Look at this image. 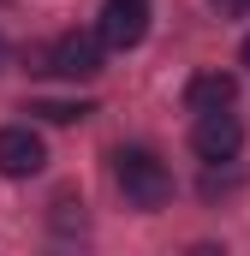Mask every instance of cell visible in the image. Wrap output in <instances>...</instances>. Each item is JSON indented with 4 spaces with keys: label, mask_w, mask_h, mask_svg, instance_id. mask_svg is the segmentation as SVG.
I'll use <instances>...</instances> for the list:
<instances>
[{
    "label": "cell",
    "mask_w": 250,
    "mask_h": 256,
    "mask_svg": "<svg viewBox=\"0 0 250 256\" xmlns=\"http://www.w3.org/2000/svg\"><path fill=\"white\" fill-rule=\"evenodd\" d=\"M102 42L114 48V54H125V48H137L143 36H149V0H108L102 6Z\"/></svg>",
    "instance_id": "277c9868"
},
{
    "label": "cell",
    "mask_w": 250,
    "mask_h": 256,
    "mask_svg": "<svg viewBox=\"0 0 250 256\" xmlns=\"http://www.w3.org/2000/svg\"><path fill=\"white\" fill-rule=\"evenodd\" d=\"M114 179H120L125 202H137V208H167L173 202V173H167V161L155 149H120Z\"/></svg>",
    "instance_id": "6da1fadb"
},
{
    "label": "cell",
    "mask_w": 250,
    "mask_h": 256,
    "mask_svg": "<svg viewBox=\"0 0 250 256\" xmlns=\"http://www.w3.org/2000/svg\"><path fill=\"white\" fill-rule=\"evenodd\" d=\"M30 114L36 120H54V126H78L84 114H96L90 102H30Z\"/></svg>",
    "instance_id": "52a82bcc"
},
{
    "label": "cell",
    "mask_w": 250,
    "mask_h": 256,
    "mask_svg": "<svg viewBox=\"0 0 250 256\" xmlns=\"http://www.w3.org/2000/svg\"><path fill=\"white\" fill-rule=\"evenodd\" d=\"M238 60H244V66H250V36H244V48H238Z\"/></svg>",
    "instance_id": "30bf717a"
},
{
    "label": "cell",
    "mask_w": 250,
    "mask_h": 256,
    "mask_svg": "<svg viewBox=\"0 0 250 256\" xmlns=\"http://www.w3.org/2000/svg\"><path fill=\"white\" fill-rule=\"evenodd\" d=\"M220 18H250V0H208Z\"/></svg>",
    "instance_id": "9c48e42d"
},
{
    "label": "cell",
    "mask_w": 250,
    "mask_h": 256,
    "mask_svg": "<svg viewBox=\"0 0 250 256\" xmlns=\"http://www.w3.org/2000/svg\"><path fill=\"white\" fill-rule=\"evenodd\" d=\"M232 102H238V78L232 72H202V78H190V90H185L190 114H220Z\"/></svg>",
    "instance_id": "8992f818"
},
{
    "label": "cell",
    "mask_w": 250,
    "mask_h": 256,
    "mask_svg": "<svg viewBox=\"0 0 250 256\" xmlns=\"http://www.w3.org/2000/svg\"><path fill=\"white\" fill-rule=\"evenodd\" d=\"M102 54H108V42H102V30H66L60 42L48 48V72H60V78H96L102 72Z\"/></svg>",
    "instance_id": "7a4b0ae2"
},
{
    "label": "cell",
    "mask_w": 250,
    "mask_h": 256,
    "mask_svg": "<svg viewBox=\"0 0 250 256\" xmlns=\"http://www.w3.org/2000/svg\"><path fill=\"white\" fill-rule=\"evenodd\" d=\"M232 185H238L232 173H208V179H202V196L214 202V196H226V191H232Z\"/></svg>",
    "instance_id": "ba28073f"
},
{
    "label": "cell",
    "mask_w": 250,
    "mask_h": 256,
    "mask_svg": "<svg viewBox=\"0 0 250 256\" xmlns=\"http://www.w3.org/2000/svg\"><path fill=\"white\" fill-rule=\"evenodd\" d=\"M42 161H48V149L30 126H0V173L6 179H30V173H42Z\"/></svg>",
    "instance_id": "5b68a950"
},
{
    "label": "cell",
    "mask_w": 250,
    "mask_h": 256,
    "mask_svg": "<svg viewBox=\"0 0 250 256\" xmlns=\"http://www.w3.org/2000/svg\"><path fill=\"white\" fill-rule=\"evenodd\" d=\"M190 149L208 161V167H226L238 149H244V126L220 108V114H196V126H190Z\"/></svg>",
    "instance_id": "3957f363"
},
{
    "label": "cell",
    "mask_w": 250,
    "mask_h": 256,
    "mask_svg": "<svg viewBox=\"0 0 250 256\" xmlns=\"http://www.w3.org/2000/svg\"><path fill=\"white\" fill-rule=\"evenodd\" d=\"M0 66H6V36H0Z\"/></svg>",
    "instance_id": "8fae6325"
}]
</instances>
